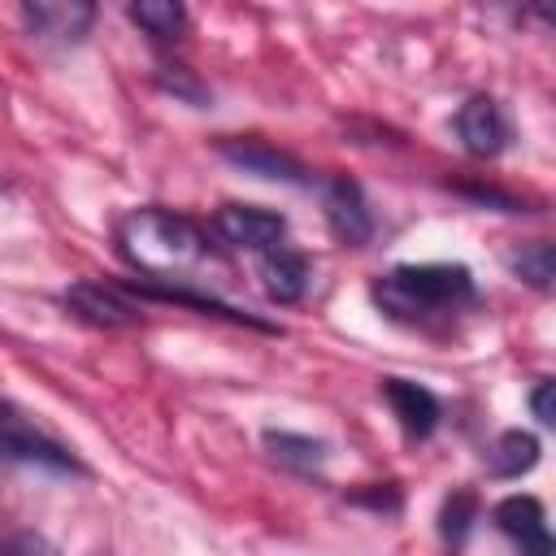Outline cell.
Segmentation results:
<instances>
[{
    "mask_svg": "<svg viewBox=\"0 0 556 556\" xmlns=\"http://www.w3.org/2000/svg\"><path fill=\"white\" fill-rule=\"evenodd\" d=\"M374 300L395 321L452 317L473 304V274L465 265H395L374 282Z\"/></svg>",
    "mask_w": 556,
    "mask_h": 556,
    "instance_id": "1",
    "label": "cell"
},
{
    "mask_svg": "<svg viewBox=\"0 0 556 556\" xmlns=\"http://www.w3.org/2000/svg\"><path fill=\"white\" fill-rule=\"evenodd\" d=\"M122 256L152 278L191 269L208 256V235L174 208H135L117 230Z\"/></svg>",
    "mask_w": 556,
    "mask_h": 556,
    "instance_id": "2",
    "label": "cell"
},
{
    "mask_svg": "<svg viewBox=\"0 0 556 556\" xmlns=\"http://www.w3.org/2000/svg\"><path fill=\"white\" fill-rule=\"evenodd\" d=\"M213 230L222 243L243 248V252H269L282 243L287 235V217L274 208H256V204H222L213 217Z\"/></svg>",
    "mask_w": 556,
    "mask_h": 556,
    "instance_id": "3",
    "label": "cell"
},
{
    "mask_svg": "<svg viewBox=\"0 0 556 556\" xmlns=\"http://www.w3.org/2000/svg\"><path fill=\"white\" fill-rule=\"evenodd\" d=\"M0 456L26 460V465H43V469H61V473H78V469H83L70 447H61V443L48 439L43 430H35V426H30L22 413H13V408H0Z\"/></svg>",
    "mask_w": 556,
    "mask_h": 556,
    "instance_id": "4",
    "label": "cell"
},
{
    "mask_svg": "<svg viewBox=\"0 0 556 556\" xmlns=\"http://www.w3.org/2000/svg\"><path fill=\"white\" fill-rule=\"evenodd\" d=\"M495 526L500 534L521 552V556H552V530L547 513L534 495H508L495 504Z\"/></svg>",
    "mask_w": 556,
    "mask_h": 556,
    "instance_id": "5",
    "label": "cell"
},
{
    "mask_svg": "<svg viewBox=\"0 0 556 556\" xmlns=\"http://www.w3.org/2000/svg\"><path fill=\"white\" fill-rule=\"evenodd\" d=\"M217 152L230 161V165H239L243 174H256V178H274V182H308V169L291 156V152H282V148H274V143H265V139H222L217 143Z\"/></svg>",
    "mask_w": 556,
    "mask_h": 556,
    "instance_id": "6",
    "label": "cell"
},
{
    "mask_svg": "<svg viewBox=\"0 0 556 556\" xmlns=\"http://www.w3.org/2000/svg\"><path fill=\"white\" fill-rule=\"evenodd\" d=\"M456 135L473 156H500L508 148V117L491 96H469L456 113Z\"/></svg>",
    "mask_w": 556,
    "mask_h": 556,
    "instance_id": "7",
    "label": "cell"
},
{
    "mask_svg": "<svg viewBox=\"0 0 556 556\" xmlns=\"http://www.w3.org/2000/svg\"><path fill=\"white\" fill-rule=\"evenodd\" d=\"M65 304L91 326H135L139 321V308L117 287H104V282H74L65 291Z\"/></svg>",
    "mask_w": 556,
    "mask_h": 556,
    "instance_id": "8",
    "label": "cell"
},
{
    "mask_svg": "<svg viewBox=\"0 0 556 556\" xmlns=\"http://www.w3.org/2000/svg\"><path fill=\"white\" fill-rule=\"evenodd\" d=\"M382 395H387V404H391V413L400 417V426H404L408 439H426V434L439 426V400H434L421 382L382 378Z\"/></svg>",
    "mask_w": 556,
    "mask_h": 556,
    "instance_id": "9",
    "label": "cell"
},
{
    "mask_svg": "<svg viewBox=\"0 0 556 556\" xmlns=\"http://www.w3.org/2000/svg\"><path fill=\"white\" fill-rule=\"evenodd\" d=\"M326 222H330V230H334L343 243H365V239H369L374 217H369L365 195H361L356 182L334 178V182L326 187Z\"/></svg>",
    "mask_w": 556,
    "mask_h": 556,
    "instance_id": "10",
    "label": "cell"
},
{
    "mask_svg": "<svg viewBox=\"0 0 556 556\" xmlns=\"http://www.w3.org/2000/svg\"><path fill=\"white\" fill-rule=\"evenodd\" d=\"M261 287H265V295L269 300H278V304H295L300 295H304V287H308V261L300 256V252H291V248H269V252H261Z\"/></svg>",
    "mask_w": 556,
    "mask_h": 556,
    "instance_id": "11",
    "label": "cell"
},
{
    "mask_svg": "<svg viewBox=\"0 0 556 556\" xmlns=\"http://www.w3.org/2000/svg\"><path fill=\"white\" fill-rule=\"evenodd\" d=\"M26 26L39 35V39H52V43H78L96 17L91 4H26L22 9Z\"/></svg>",
    "mask_w": 556,
    "mask_h": 556,
    "instance_id": "12",
    "label": "cell"
},
{
    "mask_svg": "<svg viewBox=\"0 0 556 556\" xmlns=\"http://www.w3.org/2000/svg\"><path fill=\"white\" fill-rule=\"evenodd\" d=\"M534 460H539V439L530 430H504L486 452V465L495 478H521L526 469H534Z\"/></svg>",
    "mask_w": 556,
    "mask_h": 556,
    "instance_id": "13",
    "label": "cell"
},
{
    "mask_svg": "<svg viewBox=\"0 0 556 556\" xmlns=\"http://www.w3.org/2000/svg\"><path fill=\"white\" fill-rule=\"evenodd\" d=\"M265 447H269L274 460H282V465H291V469H300V473H313V469H321V460H326V447H321L317 439L287 434V430H269V434H265Z\"/></svg>",
    "mask_w": 556,
    "mask_h": 556,
    "instance_id": "14",
    "label": "cell"
},
{
    "mask_svg": "<svg viewBox=\"0 0 556 556\" xmlns=\"http://www.w3.org/2000/svg\"><path fill=\"white\" fill-rule=\"evenodd\" d=\"M130 22H139L152 39H178L187 26V9L174 0H143V4H130Z\"/></svg>",
    "mask_w": 556,
    "mask_h": 556,
    "instance_id": "15",
    "label": "cell"
},
{
    "mask_svg": "<svg viewBox=\"0 0 556 556\" xmlns=\"http://www.w3.org/2000/svg\"><path fill=\"white\" fill-rule=\"evenodd\" d=\"M552 243H543V239H534V243H521V248H513L508 252V269L517 274V278H526L530 287H539V291H547L552 287Z\"/></svg>",
    "mask_w": 556,
    "mask_h": 556,
    "instance_id": "16",
    "label": "cell"
},
{
    "mask_svg": "<svg viewBox=\"0 0 556 556\" xmlns=\"http://www.w3.org/2000/svg\"><path fill=\"white\" fill-rule=\"evenodd\" d=\"M473 513H478V504H473V495L469 491H456V495H447V504H443V539L447 543H465V534H469V526H473Z\"/></svg>",
    "mask_w": 556,
    "mask_h": 556,
    "instance_id": "17",
    "label": "cell"
},
{
    "mask_svg": "<svg viewBox=\"0 0 556 556\" xmlns=\"http://www.w3.org/2000/svg\"><path fill=\"white\" fill-rule=\"evenodd\" d=\"M0 556H56V547L35 530H13L0 539Z\"/></svg>",
    "mask_w": 556,
    "mask_h": 556,
    "instance_id": "18",
    "label": "cell"
},
{
    "mask_svg": "<svg viewBox=\"0 0 556 556\" xmlns=\"http://www.w3.org/2000/svg\"><path fill=\"white\" fill-rule=\"evenodd\" d=\"M530 408H534V417H539L543 426H552V421H556V413H552V382H539V387H534Z\"/></svg>",
    "mask_w": 556,
    "mask_h": 556,
    "instance_id": "19",
    "label": "cell"
}]
</instances>
